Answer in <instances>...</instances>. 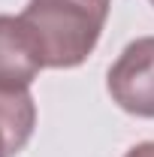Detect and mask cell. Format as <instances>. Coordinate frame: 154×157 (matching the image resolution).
Here are the masks:
<instances>
[{
	"instance_id": "obj_1",
	"label": "cell",
	"mask_w": 154,
	"mask_h": 157,
	"mask_svg": "<svg viewBox=\"0 0 154 157\" xmlns=\"http://www.w3.org/2000/svg\"><path fill=\"white\" fill-rule=\"evenodd\" d=\"M112 0H27L18 21L42 70H73L97 48Z\"/></svg>"
},
{
	"instance_id": "obj_2",
	"label": "cell",
	"mask_w": 154,
	"mask_h": 157,
	"mask_svg": "<svg viewBox=\"0 0 154 157\" xmlns=\"http://www.w3.org/2000/svg\"><path fill=\"white\" fill-rule=\"evenodd\" d=\"M106 88L112 103L136 118H154V36L133 39L109 67Z\"/></svg>"
},
{
	"instance_id": "obj_3",
	"label": "cell",
	"mask_w": 154,
	"mask_h": 157,
	"mask_svg": "<svg viewBox=\"0 0 154 157\" xmlns=\"http://www.w3.org/2000/svg\"><path fill=\"white\" fill-rule=\"evenodd\" d=\"M39 70L42 60L18 15H0V91L30 88Z\"/></svg>"
},
{
	"instance_id": "obj_4",
	"label": "cell",
	"mask_w": 154,
	"mask_h": 157,
	"mask_svg": "<svg viewBox=\"0 0 154 157\" xmlns=\"http://www.w3.org/2000/svg\"><path fill=\"white\" fill-rule=\"evenodd\" d=\"M37 127V103L30 88L0 91V157H15Z\"/></svg>"
},
{
	"instance_id": "obj_5",
	"label": "cell",
	"mask_w": 154,
	"mask_h": 157,
	"mask_svg": "<svg viewBox=\"0 0 154 157\" xmlns=\"http://www.w3.org/2000/svg\"><path fill=\"white\" fill-rule=\"evenodd\" d=\"M124 157H154V142H139V145H133Z\"/></svg>"
},
{
	"instance_id": "obj_6",
	"label": "cell",
	"mask_w": 154,
	"mask_h": 157,
	"mask_svg": "<svg viewBox=\"0 0 154 157\" xmlns=\"http://www.w3.org/2000/svg\"><path fill=\"white\" fill-rule=\"evenodd\" d=\"M151 6H154V0H151Z\"/></svg>"
}]
</instances>
